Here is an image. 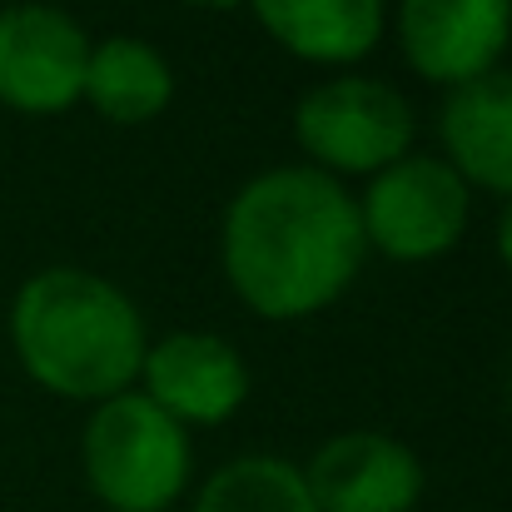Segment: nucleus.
Here are the masks:
<instances>
[{
  "label": "nucleus",
  "mask_w": 512,
  "mask_h": 512,
  "mask_svg": "<svg viewBox=\"0 0 512 512\" xmlns=\"http://www.w3.org/2000/svg\"><path fill=\"white\" fill-rule=\"evenodd\" d=\"M363 254L358 199L324 170H264L224 209V279L259 319L324 314L358 279Z\"/></svg>",
  "instance_id": "1"
},
{
  "label": "nucleus",
  "mask_w": 512,
  "mask_h": 512,
  "mask_svg": "<svg viewBox=\"0 0 512 512\" xmlns=\"http://www.w3.org/2000/svg\"><path fill=\"white\" fill-rule=\"evenodd\" d=\"M10 343L45 393L75 403L130 393L150 348L135 299L90 269L30 274L10 304Z\"/></svg>",
  "instance_id": "2"
},
{
  "label": "nucleus",
  "mask_w": 512,
  "mask_h": 512,
  "mask_svg": "<svg viewBox=\"0 0 512 512\" xmlns=\"http://www.w3.org/2000/svg\"><path fill=\"white\" fill-rule=\"evenodd\" d=\"M90 493L110 512H170L189 488V428H179L145 393L95 403L80 438Z\"/></svg>",
  "instance_id": "3"
},
{
  "label": "nucleus",
  "mask_w": 512,
  "mask_h": 512,
  "mask_svg": "<svg viewBox=\"0 0 512 512\" xmlns=\"http://www.w3.org/2000/svg\"><path fill=\"white\" fill-rule=\"evenodd\" d=\"M473 189L443 155H403L368 179L358 199L363 244L398 264H428L458 249L468 229Z\"/></svg>",
  "instance_id": "4"
},
{
  "label": "nucleus",
  "mask_w": 512,
  "mask_h": 512,
  "mask_svg": "<svg viewBox=\"0 0 512 512\" xmlns=\"http://www.w3.org/2000/svg\"><path fill=\"white\" fill-rule=\"evenodd\" d=\"M294 140L314 160V170L334 174H373L393 160L413 155V105L368 75H339L314 85L294 110Z\"/></svg>",
  "instance_id": "5"
},
{
  "label": "nucleus",
  "mask_w": 512,
  "mask_h": 512,
  "mask_svg": "<svg viewBox=\"0 0 512 512\" xmlns=\"http://www.w3.org/2000/svg\"><path fill=\"white\" fill-rule=\"evenodd\" d=\"M90 35L75 15L45 0L0 10V105L20 115H65L85 95Z\"/></svg>",
  "instance_id": "6"
},
{
  "label": "nucleus",
  "mask_w": 512,
  "mask_h": 512,
  "mask_svg": "<svg viewBox=\"0 0 512 512\" xmlns=\"http://www.w3.org/2000/svg\"><path fill=\"white\" fill-rule=\"evenodd\" d=\"M512 40V0H403L398 45L428 85H468L498 70Z\"/></svg>",
  "instance_id": "7"
},
{
  "label": "nucleus",
  "mask_w": 512,
  "mask_h": 512,
  "mask_svg": "<svg viewBox=\"0 0 512 512\" xmlns=\"http://www.w3.org/2000/svg\"><path fill=\"white\" fill-rule=\"evenodd\" d=\"M145 398L165 408L179 428H214L229 423L249 398V368L244 353L219 334L179 329L145 348Z\"/></svg>",
  "instance_id": "8"
},
{
  "label": "nucleus",
  "mask_w": 512,
  "mask_h": 512,
  "mask_svg": "<svg viewBox=\"0 0 512 512\" xmlns=\"http://www.w3.org/2000/svg\"><path fill=\"white\" fill-rule=\"evenodd\" d=\"M304 483L319 512H413L423 498V463L403 438L353 428L309 458Z\"/></svg>",
  "instance_id": "9"
},
{
  "label": "nucleus",
  "mask_w": 512,
  "mask_h": 512,
  "mask_svg": "<svg viewBox=\"0 0 512 512\" xmlns=\"http://www.w3.org/2000/svg\"><path fill=\"white\" fill-rule=\"evenodd\" d=\"M443 160L473 189L512 194V70H488L448 90L438 110Z\"/></svg>",
  "instance_id": "10"
},
{
  "label": "nucleus",
  "mask_w": 512,
  "mask_h": 512,
  "mask_svg": "<svg viewBox=\"0 0 512 512\" xmlns=\"http://www.w3.org/2000/svg\"><path fill=\"white\" fill-rule=\"evenodd\" d=\"M249 10L309 65H353L383 35V0H249Z\"/></svg>",
  "instance_id": "11"
},
{
  "label": "nucleus",
  "mask_w": 512,
  "mask_h": 512,
  "mask_svg": "<svg viewBox=\"0 0 512 512\" xmlns=\"http://www.w3.org/2000/svg\"><path fill=\"white\" fill-rule=\"evenodd\" d=\"M95 115H105L110 125H150L170 110L174 100V70L170 60L140 40V35H110L90 45V65H85V95H80Z\"/></svg>",
  "instance_id": "12"
},
{
  "label": "nucleus",
  "mask_w": 512,
  "mask_h": 512,
  "mask_svg": "<svg viewBox=\"0 0 512 512\" xmlns=\"http://www.w3.org/2000/svg\"><path fill=\"white\" fill-rule=\"evenodd\" d=\"M194 512H319L304 468L274 453H249L224 463L194 498Z\"/></svg>",
  "instance_id": "13"
},
{
  "label": "nucleus",
  "mask_w": 512,
  "mask_h": 512,
  "mask_svg": "<svg viewBox=\"0 0 512 512\" xmlns=\"http://www.w3.org/2000/svg\"><path fill=\"white\" fill-rule=\"evenodd\" d=\"M498 254H503V264H508V274H512V194H508L503 219H498Z\"/></svg>",
  "instance_id": "14"
},
{
  "label": "nucleus",
  "mask_w": 512,
  "mask_h": 512,
  "mask_svg": "<svg viewBox=\"0 0 512 512\" xmlns=\"http://www.w3.org/2000/svg\"><path fill=\"white\" fill-rule=\"evenodd\" d=\"M189 5H199V10H239L249 0H189Z\"/></svg>",
  "instance_id": "15"
}]
</instances>
